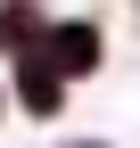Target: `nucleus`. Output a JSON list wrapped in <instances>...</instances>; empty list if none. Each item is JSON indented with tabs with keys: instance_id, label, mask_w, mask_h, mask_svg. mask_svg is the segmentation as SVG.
Instances as JSON below:
<instances>
[{
	"instance_id": "f257e3e1",
	"label": "nucleus",
	"mask_w": 140,
	"mask_h": 148,
	"mask_svg": "<svg viewBox=\"0 0 140 148\" xmlns=\"http://www.w3.org/2000/svg\"><path fill=\"white\" fill-rule=\"evenodd\" d=\"M49 66H66V74H91V66H99V33H91V25H66V33H49Z\"/></svg>"
}]
</instances>
